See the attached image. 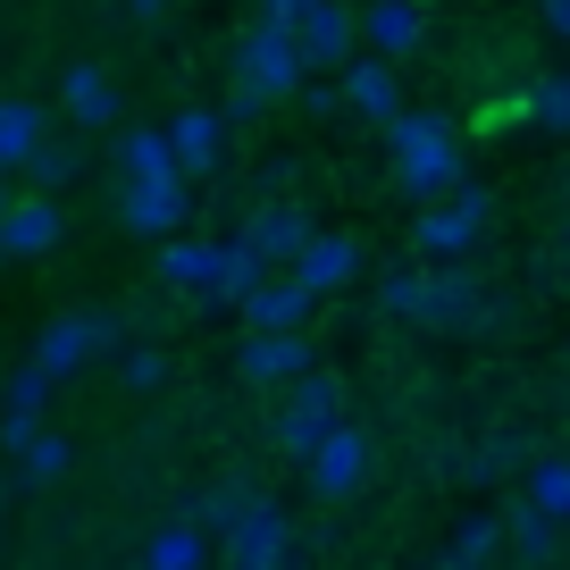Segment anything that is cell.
Listing matches in <instances>:
<instances>
[{"instance_id":"ba28073f","label":"cell","mask_w":570,"mask_h":570,"mask_svg":"<svg viewBox=\"0 0 570 570\" xmlns=\"http://www.w3.org/2000/svg\"><path fill=\"white\" fill-rule=\"evenodd\" d=\"M370 470H377V445H370V428H361V420H336L320 445L303 453V479H311V495H320V503L361 495V487H370Z\"/></svg>"},{"instance_id":"3957f363","label":"cell","mask_w":570,"mask_h":570,"mask_svg":"<svg viewBox=\"0 0 570 570\" xmlns=\"http://www.w3.org/2000/svg\"><path fill=\"white\" fill-rule=\"evenodd\" d=\"M252 277H261V268H252V252L235 244V235H168L160 244V285L194 294L202 311H235Z\"/></svg>"},{"instance_id":"e575fe53","label":"cell","mask_w":570,"mask_h":570,"mask_svg":"<svg viewBox=\"0 0 570 570\" xmlns=\"http://www.w3.org/2000/svg\"><path fill=\"white\" fill-rule=\"evenodd\" d=\"M303 9H311V0H261V18H277V26H294Z\"/></svg>"},{"instance_id":"603a6c76","label":"cell","mask_w":570,"mask_h":570,"mask_svg":"<svg viewBox=\"0 0 570 570\" xmlns=\"http://www.w3.org/2000/svg\"><path fill=\"white\" fill-rule=\"evenodd\" d=\"M142 570H210V537L194 520H160L151 546H142Z\"/></svg>"},{"instance_id":"5b68a950","label":"cell","mask_w":570,"mask_h":570,"mask_svg":"<svg viewBox=\"0 0 570 570\" xmlns=\"http://www.w3.org/2000/svg\"><path fill=\"white\" fill-rule=\"evenodd\" d=\"M126 344V327H118V311H59L51 327L35 336V353H26V370H42L51 386H68V377H85V370H101L109 353Z\"/></svg>"},{"instance_id":"f1b7e54d","label":"cell","mask_w":570,"mask_h":570,"mask_svg":"<svg viewBox=\"0 0 570 570\" xmlns=\"http://www.w3.org/2000/svg\"><path fill=\"white\" fill-rule=\"evenodd\" d=\"M520 109H529V126L562 135V126H570V76H537V85H520Z\"/></svg>"},{"instance_id":"d6986e66","label":"cell","mask_w":570,"mask_h":570,"mask_svg":"<svg viewBox=\"0 0 570 570\" xmlns=\"http://www.w3.org/2000/svg\"><path fill=\"white\" fill-rule=\"evenodd\" d=\"M59 202L51 194H18L9 210H0V261H51L59 252Z\"/></svg>"},{"instance_id":"30bf717a","label":"cell","mask_w":570,"mask_h":570,"mask_svg":"<svg viewBox=\"0 0 570 570\" xmlns=\"http://www.w3.org/2000/svg\"><path fill=\"white\" fill-rule=\"evenodd\" d=\"M118 218L135 235H151V244H168V235L194 227V185L185 177H135V185H118Z\"/></svg>"},{"instance_id":"52a82bcc","label":"cell","mask_w":570,"mask_h":570,"mask_svg":"<svg viewBox=\"0 0 570 570\" xmlns=\"http://www.w3.org/2000/svg\"><path fill=\"white\" fill-rule=\"evenodd\" d=\"M336 420H353V411H344V377L336 370H303L294 386H277V420H268V436H277L285 462H303Z\"/></svg>"},{"instance_id":"83f0119b","label":"cell","mask_w":570,"mask_h":570,"mask_svg":"<svg viewBox=\"0 0 570 570\" xmlns=\"http://www.w3.org/2000/svg\"><path fill=\"white\" fill-rule=\"evenodd\" d=\"M18 177L35 185V194H59V185L85 177V151H76V142H35V160H26Z\"/></svg>"},{"instance_id":"9a60e30c","label":"cell","mask_w":570,"mask_h":570,"mask_svg":"<svg viewBox=\"0 0 570 570\" xmlns=\"http://www.w3.org/2000/svg\"><path fill=\"white\" fill-rule=\"evenodd\" d=\"M285 35H294V59H303V76H311V68H344V59L361 51L353 9H344V0H311V9L285 26Z\"/></svg>"},{"instance_id":"d6a6232c","label":"cell","mask_w":570,"mask_h":570,"mask_svg":"<svg viewBox=\"0 0 570 570\" xmlns=\"http://www.w3.org/2000/svg\"><path fill=\"white\" fill-rule=\"evenodd\" d=\"M294 101H303V118H344L336 85H303V92H294Z\"/></svg>"},{"instance_id":"d590c367","label":"cell","mask_w":570,"mask_h":570,"mask_svg":"<svg viewBox=\"0 0 570 570\" xmlns=\"http://www.w3.org/2000/svg\"><path fill=\"white\" fill-rule=\"evenodd\" d=\"M135 9H142V18H160V9H177V0H135Z\"/></svg>"},{"instance_id":"f35d334b","label":"cell","mask_w":570,"mask_h":570,"mask_svg":"<svg viewBox=\"0 0 570 570\" xmlns=\"http://www.w3.org/2000/svg\"><path fill=\"white\" fill-rule=\"evenodd\" d=\"M0 487H9V479H0Z\"/></svg>"},{"instance_id":"44dd1931","label":"cell","mask_w":570,"mask_h":570,"mask_svg":"<svg viewBox=\"0 0 570 570\" xmlns=\"http://www.w3.org/2000/svg\"><path fill=\"white\" fill-rule=\"evenodd\" d=\"M235 370H244L252 386H294L303 370H320V353H311V336H244Z\"/></svg>"},{"instance_id":"f546056e","label":"cell","mask_w":570,"mask_h":570,"mask_svg":"<svg viewBox=\"0 0 570 570\" xmlns=\"http://www.w3.org/2000/svg\"><path fill=\"white\" fill-rule=\"evenodd\" d=\"M377 303H386V320L420 327V303H428V268H420V261H411V268H394V277L377 285Z\"/></svg>"},{"instance_id":"4dcf8cb0","label":"cell","mask_w":570,"mask_h":570,"mask_svg":"<svg viewBox=\"0 0 570 570\" xmlns=\"http://www.w3.org/2000/svg\"><path fill=\"white\" fill-rule=\"evenodd\" d=\"M51 377L42 370H9V394H0V411H9V420H51Z\"/></svg>"},{"instance_id":"277c9868","label":"cell","mask_w":570,"mask_h":570,"mask_svg":"<svg viewBox=\"0 0 570 570\" xmlns=\"http://www.w3.org/2000/svg\"><path fill=\"white\" fill-rule=\"evenodd\" d=\"M487 218H495V194L462 177L445 202H420V210H411V261L420 268H462L470 252H479Z\"/></svg>"},{"instance_id":"7a4b0ae2","label":"cell","mask_w":570,"mask_h":570,"mask_svg":"<svg viewBox=\"0 0 570 570\" xmlns=\"http://www.w3.org/2000/svg\"><path fill=\"white\" fill-rule=\"evenodd\" d=\"M194 529H218L227 570H294V520H285L261 487H210Z\"/></svg>"},{"instance_id":"7402d4cb","label":"cell","mask_w":570,"mask_h":570,"mask_svg":"<svg viewBox=\"0 0 570 570\" xmlns=\"http://www.w3.org/2000/svg\"><path fill=\"white\" fill-rule=\"evenodd\" d=\"M35 142H51V118H42V101L9 92V101H0V177L9 185H18V168L35 160Z\"/></svg>"},{"instance_id":"8992f818","label":"cell","mask_w":570,"mask_h":570,"mask_svg":"<svg viewBox=\"0 0 570 570\" xmlns=\"http://www.w3.org/2000/svg\"><path fill=\"white\" fill-rule=\"evenodd\" d=\"M311 76H303V59H294V35H285L277 18H252L244 35H235V85L227 92H244L252 109H268V101H294Z\"/></svg>"},{"instance_id":"2e32d148","label":"cell","mask_w":570,"mask_h":570,"mask_svg":"<svg viewBox=\"0 0 570 570\" xmlns=\"http://www.w3.org/2000/svg\"><path fill=\"white\" fill-rule=\"evenodd\" d=\"M420 327H428V336H470V327H487V294H479V277H470V268H428Z\"/></svg>"},{"instance_id":"484cf974","label":"cell","mask_w":570,"mask_h":570,"mask_svg":"<svg viewBox=\"0 0 570 570\" xmlns=\"http://www.w3.org/2000/svg\"><path fill=\"white\" fill-rule=\"evenodd\" d=\"M135 177H177L160 126H126V135H118V185H135Z\"/></svg>"},{"instance_id":"4316f807","label":"cell","mask_w":570,"mask_h":570,"mask_svg":"<svg viewBox=\"0 0 570 570\" xmlns=\"http://www.w3.org/2000/svg\"><path fill=\"white\" fill-rule=\"evenodd\" d=\"M503 553H520L529 570H553L562 529H553V520H537V512H512V520H503Z\"/></svg>"},{"instance_id":"ffe728a7","label":"cell","mask_w":570,"mask_h":570,"mask_svg":"<svg viewBox=\"0 0 570 570\" xmlns=\"http://www.w3.org/2000/svg\"><path fill=\"white\" fill-rule=\"evenodd\" d=\"M59 101H68V118L85 126V135H101V126H118V118H126L118 76H109V68H92V59H76V68L59 76Z\"/></svg>"},{"instance_id":"8fae6325","label":"cell","mask_w":570,"mask_h":570,"mask_svg":"<svg viewBox=\"0 0 570 570\" xmlns=\"http://www.w3.org/2000/svg\"><path fill=\"white\" fill-rule=\"evenodd\" d=\"M353 35H361L370 59L403 68V59L428 51V9H420V0H370V9H353Z\"/></svg>"},{"instance_id":"e0dca14e","label":"cell","mask_w":570,"mask_h":570,"mask_svg":"<svg viewBox=\"0 0 570 570\" xmlns=\"http://www.w3.org/2000/svg\"><path fill=\"white\" fill-rule=\"evenodd\" d=\"M311 227H320V218H311L303 202H261V210L244 218V235H235V244L252 252V268H285L294 252H303Z\"/></svg>"},{"instance_id":"4fadbf2b","label":"cell","mask_w":570,"mask_h":570,"mask_svg":"<svg viewBox=\"0 0 570 570\" xmlns=\"http://www.w3.org/2000/svg\"><path fill=\"white\" fill-rule=\"evenodd\" d=\"M0 445H9V479L18 487H51V479H68V462H76V445L51 420H9Z\"/></svg>"},{"instance_id":"ac0fdd59","label":"cell","mask_w":570,"mask_h":570,"mask_svg":"<svg viewBox=\"0 0 570 570\" xmlns=\"http://www.w3.org/2000/svg\"><path fill=\"white\" fill-rule=\"evenodd\" d=\"M336 101H344V109H353V118H361V126H386V118H394V109H403V76H394V68H386V59H370V51H353V59H344V68H336Z\"/></svg>"},{"instance_id":"7c38bea8","label":"cell","mask_w":570,"mask_h":570,"mask_svg":"<svg viewBox=\"0 0 570 570\" xmlns=\"http://www.w3.org/2000/svg\"><path fill=\"white\" fill-rule=\"evenodd\" d=\"M285 277L303 285L311 303H327V294H344V285L361 277V244H353L344 227H311V235H303V252L285 261Z\"/></svg>"},{"instance_id":"74e56055","label":"cell","mask_w":570,"mask_h":570,"mask_svg":"<svg viewBox=\"0 0 570 570\" xmlns=\"http://www.w3.org/2000/svg\"><path fill=\"white\" fill-rule=\"evenodd\" d=\"M420 9H428V0H420Z\"/></svg>"},{"instance_id":"836d02e7","label":"cell","mask_w":570,"mask_h":570,"mask_svg":"<svg viewBox=\"0 0 570 570\" xmlns=\"http://www.w3.org/2000/svg\"><path fill=\"white\" fill-rule=\"evenodd\" d=\"M479 126H529V109H520V92H495V101L479 109Z\"/></svg>"},{"instance_id":"5bb4252c","label":"cell","mask_w":570,"mask_h":570,"mask_svg":"<svg viewBox=\"0 0 570 570\" xmlns=\"http://www.w3.org/2000/svg\"><path fill=\"white\" fill-rule=\"evenodd\" d=\"M160 142H168V168H177L185 185L227 168V126H218V109H177V118L160 126Z\"/></svg>"},{"instance_id":"6da1fadb","label":"cell","mask_w":570,"mask_h":570,"mask_svg":"<svg viewBox=\"0 0 570 570\" xmlns=\"http://www.w3.org/2000/svg\"><path fill=\"white\" fill-rule=\"evenodd\" d=\"M386 160H394V194H411V202H445L453 185L470 177L462 126H453L445 109H394L386 118Z\"/></svg>"},{"instance_id":"8d00e7d4","label":"cell","mask_w":570,"mask_h":570,"mask_svg":"<svg viewBox=\"0 0 570 570\" xmlns=\"http://www.w3.org/2000/svg\"><path fill=\"white\" fill-rule=\"evenodd\" d=\"M9 202H18V185H9V177H0V210H9Z\"/></svg>"},{"instance_id":"9c48e42d","label":"cell","mask_w":570,"mask_h":570,"mask_svg":"<svg viewBox=\"0 0 570 570\" xmlns=\"http://www.w3.org/2000/svg\"><path fill=\"white\" fill-rule=\"evenodd\" d=\"M235 311H244V336H311V320H320V303H311L285 268H261Z\"/></svg>"},{"instance_id":"d4e9b609","label":"cell","mask_w":570,"mask_h":570,"mask_svg":"<svg viewBox=\"0 0 570 570\" xmlns=\"http://www.w3.org/2000/svg\"><path fill=\"white\" fill-rule=\"evenodd\" d=\"M495 562H503V520H495V512H470L462 529H453L445 570H495Z\"/></svg>"},{"instance_id":"cb8c5ba5","label":"cell","mask_w":570,"mask_h":570,"mask_svg":"<svg viewBox=\"0 0 570 570\" xmlns=\"http://www.w3.org/2000/svg\"><path fill=\"white\" fill-rule=\"evenodd\" d=\"M520 512L553 520V529L570 520V462H562V453H537V462H529V487H520Z\"/></svg>"},{"instance_id":"1f68e13d","label":"cell","mask_w":570,"mask_h":570,"mask_svg":"<svg viewBox=\"0 0 570 570\" xmlns=\"http://www.w3.org/2000/svg\"><path fill=\"white\" fill-rule=\"evenodd\" d=\"M118 377H126L135 394H151V386L168 377V353H160V344H118Z\"/></svg>"}]
</instances>
